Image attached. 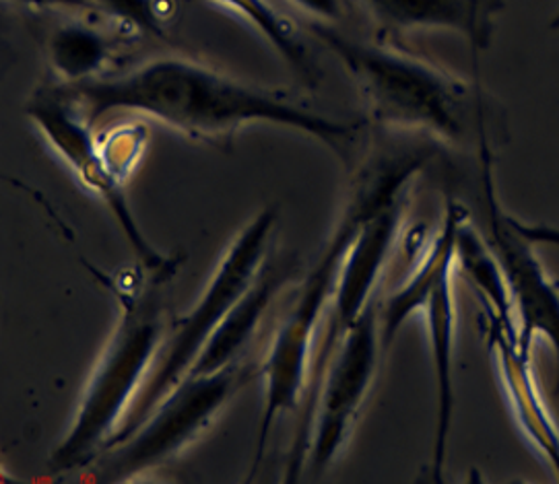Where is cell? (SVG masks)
<instances>
[{"instance_id": "6da1fadb", "label": "cell", "mask_w": 559, "mask_h": 484, "mask_svg": "<svg viewBox=\"0 0 559 484\" xmlns=\"http://www.w3.org/2000/svg\"><path fill=\"white\" fill-rule=\"evenodd\" d=\"M60 92L92 126L110 113H143L211 147H229L243 126L273 124L306 132L343 153L357 131L355 124L310 112L283 94L246 85L187 58H155L127 75L67 85Z\"/></svg>"}, {"instance_id": "7a4b0ae2", "label": "cell", "mask_w": 559, "mask_h": 484, "mask_svg": "<svg viewBox=\"0 0 559 484\" xmlns=\"http://www.w3.org/2000/svg\"><path fill=\"white\" fill-rule=\"evenodd\" d=\"M312 32L354 76L380 126L424 132L454 147L491 145L484 94L463 78L405 50L345 38L324 23H314Z\"/></svg>"}, {"instance_id": "3957f363", "label": "cell", "mask_w": 559, "mask_h": 484, "mask_svg": "<svg viewBox=\"0 0 559 484\" xmlns=\"http://www.w3.org/2000/svg\"><path fill=\"white\" fill-rule=\"evenodd\" d=\"M403 198L401 182L382 169H361L355 182L354 192L345 213L336 225L331 242L326 243L322 256L318 258L314 270L304 280L298 301L285 324L281 326L269 359L264 363V412H262L259 439H257V474L262 462V453L269 444L271 431L287 410L298 404L301 391L306 390L308 373L312 363V347L317 338L318 324L324 310L329 307L335 293L336 280L341 275L343 262L355 242L364 223L384 208Z\"/></svg>"}, {"instance_id": "277c9868", "label": "cell", "mask_w": 559, "mask_h": 484, "mask_svg": "<svg viewBox=\"0 0 559 484\" xmlns=\"http://www.w3.org/2000/svg\"><path fill=\"white\" fill-rule=\"evenodd\" d=\"M159 340L162 317L153 295L132 298L83 394L73 427L50 458L52 470L69 472L95 462L108 447L145 386Z\"/></svg>"}, {"instance_id": "5b68a950", "label": "cell", "mask_w": 559, "mask_h": 484, "mask_svg": "<svg viewBox=\"0 0 559 484\" xmlns=\"http://www.w3.org/2000/svg\"><path fill=\"white\" fill-rule=\"evenodd\" d=\"M277 223V208L266 206L243 227L236 242L227 250L215 277L209 282L199 305L180 317L169 336L168 349L159 365L151 373L150 382L139 391L136 400L108 447L122 441L141 427L153 409L174 390L187 375L197 356L205 349L209 338L222 326L231 307L261 275L262 262L269 250L273 229Z\"/></svg>"}, {"instance_id": "8992f818", "label": "cell", "mask_w": 559, "mask_h": 484, "mask_svg": "<svg viewBox=\"0 0 559 484\" xmlns=\"http://www.w3.org/2000/svg\"><path fill=\"white\" fill-rule=\"evenodd\" d=\"M248 377L242 361L206 375H185L141 427L95 458L99 481L122 483L168 464L199 439Z\"/></svg>"}, {"instance_id": "52a82bcc", "label": "cell", "mask_w": 559, "mask_h": 484, "mask_svg": "<svg viewBox=\"0 0 559 484\" xmlns=\"http://www.w3.org/2000/svg\"><path fill=\"white\" fill-rule=\"evenodd\" d=\"M380 347L378 303L372 299L336 349L317 402L299 431L298 446L294 447L287 472L289 483L298 481L306 456L317 470H324L347 441L359 409L372 388Z\"/></svg>"}, {"instance_id": "ba28073f", "label": "cell", "mask_w": 559, "mask_h": 484, "mask_svg": "<svg viewBox=\"0 0 559 484\" xmlns=\"http://www.w3.org/2000/svg\"><path fill=\"white\" fill-rule=\"evenodd\" d=\"M481 150L485 198L489 213V245L502 266L506 285L512 298L514 314L519 317L516 338L522 349L531 351L535 336H545L554 347L559 361V282L549 279L533 242L521 235L506 215L493 190V150Z\"/></svg>"}, {"instance_id": "9c48e42d", "label": "cell", "mask_w": 559, "mask_h": 484, "mask_svg": "<svg viewBox=\"0 0 559 484\" xmlns=\"http://www.w3.org/2000/svg\"><path fill=\"white\" fill-rule=\"evenodd\" d=\"M403 217V201L384 208L382 213L368 219L352 243L347 258L343 262L336 280L335 293L329 303V317L317 342V353L312 354L308 373V412L317 402L318 391L329 372V365L341 347L343 338L354 328L357 317L370 305L373 287L391 254Z\"/></svg>"}, {"instance_id": "30bf717a", "label": "cell", "mask_w": 559, "mask_h": 484, "mask_svg": "<svg viewBox=\"0 0 559 484\" xmlns=\"http://www.w3.org/2000/svg\"><path fill=\"white\" fill-rule=\"evenodd\" d=\"M27 113L44 134V138L55 147L58 155L75 171L81 184L99 196L112 210L127 240L132 243L136 256L151 266L166 264L164 258L151 247L134 221L131 205L124 194V184L106 166L94 126L76 112L75 106L62 92L38 94L27 106Z\"/></svg>"}, {"instance_id": "8fae6325", "label": "cell", "mask_w": 559, "mask_h": 484, "mask_svg": "<svg viewBox=\"0 0 559 484\" xmlns=\"http://www.w3.org/2000/svg\"><path fill=\"white\" fill-rule=\"evenodd\" d=\"M489 349L510 410L524 437L559 479V428L556 427L531 370V351L522 349L516 328L500 319L489 322Z\"/></svg>"}, {"instance_id": "7c38bea8", "label": "cell", "mask_w": 559, "mask_h": 484, "mask_svg": "<svg viewBox=\"0 0 559 484\" xmlns=\"http://www.w3.org/2000/svg\"><path fill=\"white\" fill-rule=\"evenodd\" d=\"M376 20L394 32L452 29L473 48H484L491 36L500 0H364Z\"/></svg>"}, {"instance_id": "4fadbf2b", "label": "cell", "mask_w": 559, "mask_h": 484, "mask_svg": "<svg viewBox=\"0 0 559 484\" xmlns=\"http://www.w3.org/2000/svg\"><path fill=\"white\" fill-rule=\"evenodd\" d=\"M466 221V210L456 201H448L447 217L436 240L429 245L419 268L382 307V349H389L401 326L409 316L424 312L436 287L452 275L456 262V238Z\"/></svg>"}, {"instance_id": "5bb4252c", "label": "cell", "mask_w": 559, "mask_h": 484, "mask_svg": "<svg viewBox=\"0 0 559 484\" xmlns=\"http://www.w3.org/2000/svg\"><path fill=\"white\" fill-rule=\"evenodd\" d=\"M428 319L429 344L436 377V439H433V481L440 483L447 464L448 437L454 414V298L452 275L431 293L424 310Z\"/></svg>"}, {"instance_id": "9a60e30c", "label": "cell", "mask_w": 559, "mask_h": 484, "mask_svg": "<svg viewBox=\"0 0 559 484\" xmlns=\"http://www.w3.org/2000/svg\"><path fill=\"white\" fill-rule=\"evenodd\" d=\"M281 275L269 266L243 293L242 299L231 307L215 335L209 338L205 349L197 356L187 375H206L219 372L234 363H240L246 347L257 332L262 316L280 289Z\"/></svg>"}, {"instance_id": "2e32d148", "label": "cell", "mask_w": 559, "mask_h": 484, "mask_svg": "<svg viewBox=\"0 0 559 484\" xmlns=\"http://www.w3.org/2000/svg\"><path fill=\"white\" fill-rule=\"evenodd\" d=\"M456 262L461 264L465 279L484 299L491 317L500 319L510 328H516L514 305L506 285L502 266L496 258L489 242H485L481 235H477L466 221L456 238Z\"/></svg>"}, {"instance_id": "e0dca14e", "label": "cell", "mask_w": 559, "mask_h": 484, "mask_svg": "<svg viewBox=\"0 0 559 484\" xmlns=\"http://www.w3.org/2000/svg\"><path fill=\"white\" fill-rule=\"evenodd\" d=\"M48 57L64 85H81L94 81L104 69L110 57V44L90 25L67 23L48 41Z\"/></svg>"}, {"instance_id": "ac0fdd59", "label": "cell", "mask_w": 559, "mask_h": 484, "mask_svg": "<svg viewBox=\"0 0 559 484\" xmlns=\"http://www.w3.org/2000/svg\"><path fill=\"white\" fill-rule=\"evenodd\" d=\"M213 2L234 11L250 25H254L262 38L275 48V52L281 55L294 71L314 81V69L310 64V58L301 39L298 38V29L294 27L292 21L283 17L273 4H269V0H213Z\"/></svg>"}, {"instance_id": "d6986e66", "label": "cell", "mask_w": 559, "mask_h": 484, "mask_svg": "<svg viewBox=\"0 0 559 484\" xmlns=\"http://www.w3.org/2000/svg\"><path fill=\"white\" fill-rule=\"evenodd\" d=\"M150 134L141 124H127L116 131L110 132L108 136L97 138L99 153L110 168L114 176L124 184L129 173H131L136 161L141 159L145 145H147Z\"/></svg>"}, {"instance_id": "ffe728a7", "label": "cell", "mask_w": 559, "mask_h": 484, "mask_svg": "<svg viewBox=\"0 0 559 484\" xmlns=\"http://www.w3.org/2000/svg\"><path fill=\"white\" fill-rule=\"evenodd\" d=\"M95 11H102L132 32H150L162 36L168 13L164 0H92Z\"/></svg>"}, {"instance_id": "44dd1931", "label": "cell", "mask_w": 559, "mask_h": 484, "mask_svg": "<svg viewBox=\"0 0 559 484\" xmlns=\"http://www.w3.org/2000/svg\"><path fill=\"white\" fill-rule=\"evenodd\" d=\"M510 223L512 227L524 235L526 240L533 243H545V245H558L559 247V227H551V225L540 223H524L519 221L516 217L510 215Z\"/></svg>"}, {"instance_id": "7402d4cb", "label": "cell", "mask_w": 559, "mask_h": 484, "mask_svg": "<svg viewBox=\"0 0 559 484\" xmlns=\"http://www.w3.org/2000/svg\"><path fill=\"white\" fill-rule=\"evenodd\" d=\"M299 9L314 15L318 20L336 21L341 17V2L338 0H294Z\"/></svg>"}, {"instance_id": "603a6c76", "label": "cell", "mask_w": 559, "mask_h": 484, "mask_svg": "<svg viewBox=\"0 0 559 484\" xmlns=\"http://www.w3.org/2000/svg\"><path fill=\"white\" fill-rule=\"evenodd\" d=\"M25 7L34 9H83V11H95L92 0H15Z\"/></svg>"}]
</instances>
